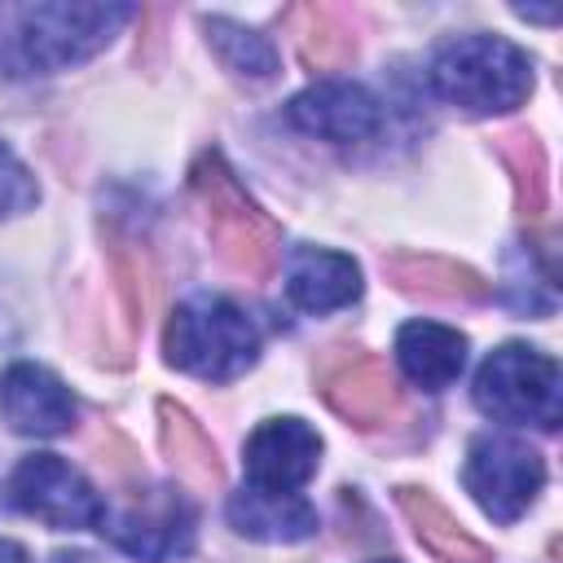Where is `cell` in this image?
<instances>
[{
	"label": "cell",
	"instance_id": "cell-1",
	"mask_svg": "<svg viewBox=\"0 0 563 563\" xmlns=\"http://www.w3.org/2000/svg\"><path fill=\"white\" fill-rule=\"evenodd\" d=\"M189 189L202 207V220H207V233H211L220 260L251 282L273 277V268L282 260V229L238 185V176L224 167L220 154H211V150L198 154V163L189 167Z\"/></svg>",
	"mask_w": 563,
	"mask_h": 563
},
{
	"label": "cell",
	"instance_id": "cell-2",
	"mask_svg": "<svg viewBox=\"0 0 563 563\" xmlns=\"http://www.w3.org/2000/svg\"><path fill=\"white\" fill-rule=\"evenodd\" d=\"M163 356L167 365L207 378V383H233L246 374L260 356V330L255 321L220 299V295H194L172 308L163 330Z\"/></svg>",
	"mask_w": 563,
	"mask_h": 563
},
{
	"label": "cell",
	"instance_id": "cell-3",
	"mask_svg": "<svg viewBox=\"0 0 563 563\" xmlns=\"http://www.w3.org/2000/svg\"><path fill=\"white\" fill-rule=\"evenodd\" d=\"M431 88L466 114H506L532 92V62L501 35H462L431 57Z\"/></svg>",
	"mask_w": 563,
	"mask_h": 563
},
{
	"label": "cell",
	"instance_id": "cell-4",
	"mask_svg": "<svg viewBox=\"0 0 563 563\" xmlns=\"http://www.w3.org/2000/svg\"><path fill=\"white\" fill-rule=\"evenodd\" d=\"M128 18V4H35L18 13L13 53L26 70H66L101 53Z\"/></svg>",
	"mask_w": 563,
	"mask_h": 563
},
{
	"label": "cell",
	"instance_id": "cell-5",
	"mask_svg": "<svg viewBox=\"0 0 563 563\" xmlns=\"http://www.w3.org/2000/svg\"><path fill=\"white\" fill-rule=\"evenodd\" d=\"M471 391L479 413L497 422L541 427V431L559 427V361L537 347H523V343L497 347L479 365Z\"/></svg>",
	"mask_w": 563,
	"mask_h": 563
},
{
	"label": "cell",
	"instance_id": "cell-6",
	"mask_svg": "<svg viewBox=\"0 0 563 563\" xmlns=\"http://www.w3.org/2000/svg\"><path fill=\"white\" fill-rule=\"evenodd\" d=\"M466 493L479 501L484 515L497 523H515L545 484V462L532 444L510 435H475L462 466Z\"/></svg>",
	"mask_w": 563,
	"mask_h": 563
},
{
	"label": "cell",
	"instance_id": "cell-7",
	"mask_svg": "<svg viewBox=\"0 0 563 563\" xmlns=\"http://www.w3.org/2000/svg\"><path fill=\"white\" fill-rule=\"evenodd\" d=\"M321 400L356 431H378L400 413V387L383 356L365 347H334L317 365Z\"/></svg>",
	"mask_w": 563,
	"mask_h": 563
},
{
	"label": "cell",
	"instance_id": "cell-8",
	"mask_svg": "<svg viewBox=\"0 0 563 563\" xmlns=\"http://www.w3.org/2000/svg\"><path fill=\"white\" fill-rule=\"evenodd\" d=\"M9 497L35 515L48 528H101L106 523V501L97 488L57 453H31L18 462L9 479Z\"/></svg>",
	"mask_w": 563,
	"mask_h": 563
},
{
	"label": "cell",
	"instance_id": "cell-9",
	"mask_svg": "<svg viewBox=\"0 0 563 563\" xmlns=\"http://www.w3.org/2000/svg\"><path fill=\"white\" fill-rule=\"evenodd\" d=\"M286 119L330 145H365L383 132V106L347 79H317L286 106Z\"/></svg>",
	"mask_w": 563,
	"mask_h": 563
},
{
	"label": "cell",
	"instance_id": "cell-10",
	"mask_svg": "<svg viewBox=\"0 0 563 563\" xmlns=\"http://www.w3.org/2000/svg\"><path fill=\"white\" fill-rule=\"evenodd\" d=\"M246 488L299 493L321 462V435L303 418H268L246 440Z\"/></svg>",
	"mask_w": 563,
	"mask_h": 563
},
{
	"label": "cell",
	"instance_id": "cell-11",
	"mask_svg": "<svg viewBox=\"0 0 563 563\" xmlns=\"http://www.w3.org/2000/svg\"><path fill=\"white\" fill-rule=\"evenodd\" d=\"M110 537L119 550H128L141 563H172L194 545V515L185 497L172 488L132 493L123 515L110 523Z\"/></svg>",
	"mask_w": 563,
	"mask_h": 563
},
{
	"label": "cell",
	"instance_id": "cell-12",
	"mask_svg": "<svg viewBox=\"0 0 563 563\" xmlns=\"http://www.w3.org/2000/svg\"><path fill=\"white\" fill-rule=\"evenodd\" d=\"M0 418L18 431V435H66L79 418V405L70 396V387L48 374L44 365L18 361L0 374Z\"/></svg>",
	"mask_w": 563,
	"mask_h": 563
},
{
	"label": "cell",
	"instance_id": "cell-13",
	"mask_svg": "<svg viewBox=\"0 0 563 563\" xmlns=\"http://www.w3.org/2000/svg\"><path fill=\"white\" fill-rule=\"evenodd\" d=\"M361 295V268L352 255L321 251V246H299L286 264V299L303 312H334L347 308Z\"/></svg>",
	"mask_w": 563,
	"mask_h": 563
},
{
	"label": "cell",
	"instance_id": "cell-14",
	"mask_svg": "<svg viewBox=\"0 0 563 563\" xmlns=\"http://www.w3.org/2000/svg\"><path fill=\"white\" fill-rule=\"evenodd\" d=\"M396 361L413 387L440 391L449 387L466 365V334L440 321H409L396 334Z\"/></svg>",
	"mask_w": 563,
	"mask_h": 563
},
{
	"label": "cell",
	"instance_id": "cell-15",
	"mask_svg": "<svg viewBox=\"0 0 563 563\" xmlns=\"http://www.w3.org/2000/svg\"><path fill=\"white\" fill-rule=\"evenodd\" d=\"M229 523L233 532L251 541H303L317 532V510L299 493H260L242 488L229 497Z\"/></svg>",
	"mask_w": 563,
	"mask_h": 563
},
{
	"label": "cell",
	"instance_id": "cell-16",
	"mask_svg": "<svg viewBox=\"0 0 563 563\" xmlns=\"http://www.w3.org/2000/svg\"><path fill=\"white\" fill-rule=\"evenodd\" d=\"M387 277L396 290L413 295V299H435V303H484L488 299V282L444 255H396L387 260Z\"/></svg>",
	"mask_w": 563,
	"mask_h": 563
},
{
	"label": "cell",
	"instance_id": "cell-17",
	"mask_svg": "<svg viewBox=\"0 0 563 563\" xmlns=\"http://www.w3.org/2000/svg\"><path fill=\"white\" fill-rule=\"evenodd\" d=\"M396 506L405 510V519L413 523V537L427 545V554L435 563H493V554L422 488H400Z\"/></svg>",
	"mask_w": 563,
	"mask_h": 563
},
{
	"label": "cell",
	"instance_id": "cell-18",
	"mask_svg": "<svg viewBox=\"0 0 563 563\" xmlns=\"http://www.w3.org/2000/svg\"><path fill=\"white\" fill-rule=\"evenodd\" d=\"M158 427H163V449L176 466V475L189 484V488H220L224 479V466L216 457V444L207 440V431L176 405V400H158Z\"/></svg>",
	"mask_w": 563,
	"mask_h": 563
},
{
	"label": "cell",
	"instance_id": "cell-19",
	"mask_svg": "<svg viewBox=\"0 0 563 563\" xmlns=\"http://www.w3.org/2000/svg\"><path fill=\"white\" fill-rule=\"evenodd\" d=\"M290 31H295L303 66H312V70H334V66H343L356 53L352 26L330 4H299V9H290Z\"/></svg>",
	"mask_w": 563,
	"mask_h": 563
},
{
	"label": "cell",
	"instance_id": "cell-20",
	"mask_svg": "<svg viewBox=\"0 0 563 563\" xmlns=\"http://www.w3.org/2000/svg\"><path fill=\"white\" fill-rule=\"evenodd\" d=\"M497 154H501V163L510 167V180H515V207H519V216H541L545 211V202H550V167H545V150H541V141L532 136V132H523V128H515V132H501L497 136Z\"/></svg>",
	"mask_w": 563,
	"mask_h": 563
},
{
	"label": "cell",
	"instance_id": "cell-21",
	"mask_svg": "<svg viewBox=\"0 0 563 563\" xmlns=\"http://www.w3.org/2000/svg\"><path fill=\"white\" fill-rule=\"evenodd\" d=\"M207 44H211L216 57H220L233 75H242V79L264 84V79L277 75V48L268 44V35H260V31H251V26H238V22H229V18H207Z\"/></svg>",
	"mask_w": 563,
	"mask_h": 563
},
{
	"label": "cell",
	"instance_id": "cell-22",
	"mask_svg": "<svg viewBox=\"0 0 563 563\" xmlns=\"http://www.w3.org/2000/svg\"><path fill=\"white\" fill-rule=\"evenodd\" d=\"M40 202V189H35V176L18 163V154L0 141V220L4 216H18V211H31Z\"/></svg>",
	"mask_w": 563,
	"mask_h": 563
},
{
	"label": "cell",
	"instance_id": "cell-23",
	"mask_svg": "<svg viewBox=\"0 0 563 563\" xmlns=\"http://www.w3.org/2000/svg\"><path fill=\"white\" fill-rule=\"evenodd\" d=\"M0 563H31V554H26L18 541H4V537H0Z\"/></svg>",
	"mask_w": 563,
	"mask_h": 563
},
{
	"label": "cell",
	"instance_id": "cell-24",
	"mask_svg": "<svg viewBox=\"0 0 563 563\" xmlns=\"http://www.w3.org/2000/svg\"><path fill=\"white\" fill-rule=\"evenodd\" d=\"M53 563H97L92 554H79V550H70V554H53Z\"/></svg>",
	"mask_w": 563,
	"mask_h": 563
},
{
	"label": "cell",
	"instance_id": "cell-25",
	"mask_svg": "<svg viewBox=\"0 0 563 563\" xmlns=\"http://www.w3.org/2000/svg\"><path fill=\"white\" fill-rule=\"evenodd\" d=\"M374 563H396V559H374Z\"/></svg>",
	"mask_w": 563,
	"mask_h": 563
}]
</instances>
